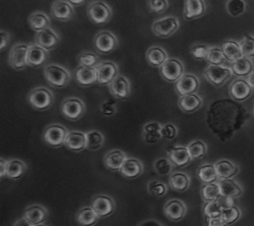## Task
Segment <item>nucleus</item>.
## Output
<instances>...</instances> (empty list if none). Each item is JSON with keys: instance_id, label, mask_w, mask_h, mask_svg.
Returning a JSON list of instances; mask_svg holds the SVG:
<instances>
[{"instance_id": "6e6d98bb", "label": "nucleus", "mask_w": 254, "mask_h": 226, "mask_svg": "<svg viewBox=\"0 0 254 226\" xmlns=\"http://www.w3.org/2000/svg\"><path fill=\"white\" fill-rule=\"evenodd\" d=\"M178 134V130L175 126L173 125H165L162 127V130H161V135H162V138H165V139H169V140H172L174 138H176Z\"/></svg>"}, {"instance_id": "f8f14e48", "label": "nucleus", "mask_w": 254, "mask_h": 226, "mask_svg": "<svg viewBox=\"0 0 254 226\" xmlns=\"http://www.w3.org/2000/svg\"><path fill=\"white\" fill-rule=\"evenodd\" d=\"M95 68L98 75V83L102 86L110 85L111 81L118 75L119 68L113 61H101Z\"/></svg>"}, {"instance_id": "8fccbe9b", "label": "nucleus", "mask_w": 254, "mask_h": 226, "mask_svg": "<svg viewBox=\"0 0 254 226\" xmlns=\"http://www.w3.org/2000/svg\"><path fill=\"white\" fill-rule=\"evenodd\" d=\"M223 210L224 209L222 208V206L219 204V202L216 200V201L207 202L205 204V206L203 208V213L206 217L215 218V217H220Z\"/></svg>"}, {"instance_id": "13d9d810", "label": "nucleus", "mask_w": 254, "mask_h": 226, "mask_svg": "<svg viewBox=\"0 0 254 226\" xmlns=\"http://www.w3.org/2000/svg\"><path fill=\"white\" fill-rule=\"evenodd\" d=\"M217 201L219 202V204L222 206L223 209H227V208H230L232 206H234V202H233V198H230V197H227V196H223L221 195Z\"/></svg>"}, {"instance_id": "3c124183", "label": "nucleus", "mask_w": 254, "mask_h": 226, "mask_svg": "<svg viewBox=\"0 0 254 226\" xmlns=\"http://www.w3.org/2000/svg\"><path fill=\"white\" fill-rule=\"evenodd\" d=\"M147 7L153 13L160 14L169 8L168 0H147Z\"/></svg>"}, {"instance_id": "f03ea898", "label": "nucleus", "mask_w": 254, "mask_h": 226, "mask_svg": "<svg viewBox=\"0 0 254 226\" xmlns=\"http://www.w3.org/2000/svg\"><path fill=\"white\" fill-rule=\"evenodd\" d=\"M44 77L51 87L62 89L69 84L71 75L65 68L53 64L45 67Z\"/></svg>"}, {"instance_id": "b1692460", "label": "nucleus", "mask_w": 254, "mask_h": 226, "mask_svg": "<svg viewBox=\"0 0 254 226\" xmlns=\"http://www.w3.org/2000/svg\"><path fill=\"white\" fill-rule=\"evenodd\" d=\"M168 156L169 159L172 161L175 166L177 167H183L186 166L187 164L190 163L191 161V157H190V154L188 152L187 146H175L171 149L168 150Z\"/></svg>"}, {"instance_id": "39448f33", "label": "nucleus", "mask_w": 254, "mask_h": 226, "mask_svg": "<svg viewBox=\"0 0 254 226\" xmlns=\"http://www.w3.org/2000/svg\"><path fill=\"white\" fill-rule=\"evenodd\" d=\"M180 27L179 19L173 15H167L156 19L152 25V32L160 38H169L174 35Z\"/></svg>"}, {"instance_id": "473e14b6", "label": "nucleus", "mask_w": 254, "mask_h": 226, "mask_svg": "<svg viewBox=\"0 0 254 226\" xmlns=\"http://www.w3.org/2000/svg\"><path fill=\"white\" fill-rule=\"evenodd\" d=\"M162 127L163 126H161L157 121H152L144 125L143 133H142L144 142L147 144H155L159 142L162 139V135H161Z\"/></svg>"}, {"instance_id": "0e129e2a", "label": "nucleus", "mask_w": 254, "mask_h": 226, "mask_svg": "<svg viewBox=\"0 0 254 226\" xmlns=\"http://www.w3.org/2000/svg\"><path fill=\"white\" fill-rule=\"evenodd\" d=\"M67 1H68L72 6L76 7V6H79V5L83 4L84 1H86V0H67Z\"/></svg>"}, {"instance_id": "72a5a7b5", "label": "nucleus", "mask_w": 254, "mask_h": 226, "mask_svg": "<svg viewBox=\"0 0 254 226\" xmlns=\"http://www.w3.org/2000/svg\"><path fill=\"white\" fill-rule=\"evenodd\" d=\"M221 194L223 196H227L230 198H238L242 195V189L239 184L231 178L221 179L219 182Z\"/></svg>"}, {"instance_id": "4d7b16f0", "label": "nucleus", "mask_w": 254, "mask_h": 226, "mask_svg": "<svg viewBox=\"0 0 254 226\" xmlns=\"http://www.w3.org/2000/svg\"><path fill=\"white\" fill-rule=\"evenodd\" d=\"M10 43V35L7 31H0V50L3 51Z\"/></svg>"}, {"instance_id": "f257e3e1", "label": "nucleus", "mask_w": 254, "mask_h": 226, "mask_svg": "<svg viewBox=\"0 0 254 226\" xmlns=\"http://www.w3.org/2000/svg\"><path fill=\"white\" fill-rule=\"evenodd\" d=\"M250 118L246 108L234 99H220L211 103L206 112V125L220 141L230 140L242 130Z\"/></svg>"}, {"instance_id": "1a4fd4ad", "label": "nucleus", "mask_w": 254, "mask_h": 226, "mask_svg": "<svg viewBox=\"0 0 254 226\" xmlns=\"http://www.w3.org/2000/svg\"><path fill=\"white\" fill-rule=\"evenodd\" d=\"M29 46L26 43H17L11 47L8 54V65L16 70L23 71L28 67L27 63V55Z\"/></svg>"}, {"instance_id": "0eeeda50", "label": "nucleus", "mask_w": 254, "mask_h": 226, "mask_svg": "<svg viewBox=\"0 0 254 226\" xmlns=\"http://www.w3.org/2000/svg\"><path fill=\"white\" fill-rule=\"evenodd\" d=\"M61 112L69 120L75 121L86 113V105L79 98L69 97L62 102Z\"/></svg>"}, {"instance_id": "393cba45", "label": "nucleus", "mask_w": 254, "mask_h": 226, "mask_svg": "<svg viewBox=\"0 0 254 226\" xmlns=\"http://www.w3.org/2000/svg\"><path fill=\"white\" fill-rule=\"evenodd\" d=\"M202 105V99L198 95L188 94L185 96H181L178 101V106L181 111L185 113H193L198 110Z\"/></svg>"}, {"instance_id": "c85d7f7f", "label": "nucleus", "mask_w": 254, "mask_h": 226, "mask_svg": "<svg viewBox=\"0 0 254 226\" xmlns=\"http://www.w3.org/2000/svg\"><path fill=\"white\" fill-rule=\"evenodd\" d=\"M29 26L35 32H41L49 29L51 26V19L48 14L43 11H35L28 18Z\"/></svg>"}, {"instance_id": "c9c22d12", "label": "nucleus", "mask_w": 254, "mask_h": 226, "mask_svg": "<svg viewBox=\"0 0 254 226\" xmlns=\"http://www.w3.org/2000/svg\"><path fill=\"white\" fill-rule=\"evenodd\" d=\"M27 171L26 163L18 159L7 160L6 163V176L11 179H16Z\"/></svg>"}, {"instance_id": "5fc2aeb1", "label": "nucleus", "mask_w": 254, "mask_h": 226, "mask_svg": "<svg viewBox=\"0 0 254 226\" xmlns=\"http://www.w3.org/2000/svg\"><path fill=\"white\" fill-rule=\"evenodd\" d=\"M100 111L104 116H113L117 111L115 101L111 99L106 100L104 103H102L100 107Z\"/></svg>"}, {"instance_id": "c03bdc74", "label": "nucleus", "mask_w": 254, "mask_h": 226, "mask_svg": "<svg viewBox=\"0 0 254 226\" xmlns=\"http://www.w3.org/2000/svg\"><path fill=\"white\" fill-rule=\"evenodd\" d=\"M246 2L244 0H228L226 3L227 12L232 16H239L246 10Z\"/></svg>"}, {"instance_id": "a878e982", "label": "nucleus", "mask_w": 254, "mask_h": 226, "mask_svg": "<svg viewBox=\"0 0 254 226\" xmlns=\"http://www.w3.org/2000/svg\"><path fill=\"white\" fill-rule=\"evenodd\" d=\"M64 145L72 152H81L87 148L86 134L82 132H69Z\"/></svg>"}, {"instance_id": "4be33fe9", "label": "nucleus", "mask_w": 254, "mask_h": 226, "mask_svg": "<svg viewBox=\"0 0 254 226\" xmlns=\"http://www.w3.org/2000/svg\"><path fill=\"white\" fill-rule=\"evenodd\" d=\"M35 43L43 47L47 51L54 49L59 43V36L52 29H46L38 32L35 36Z\"/></svg>"}, {"instance_id": "423d86ee", "label": "nucleus", "mask_w": 254, "mask_h": 226, "mask_svg": "<svg viewBox=\"0 0 254 226\" xmlns=\"http://www.w3.org/2000/svg\"><path fill=\"white\" fill-rule=\"evenodd\" d=\"M119 46V40L110 31H101L94 38V47L101 54H110Z\"/></svg>"}, {"instance_id": "aec40b11", "label": "nucleus", "mask_w": 254, "mask_h": 226, "mask_svg": "<svg viewBox=\"0 0 254 226\" xmlns=\"http://www.w3.org/2000/svg\"><path fill=\"white\" fill-rule=\"evenodd\" d=\"M252 89L253 88L250 86L247 79L239 78L233 81L230 85L229 94L234 100L241 102L249 98V96L252 93Z\"/></svg>"}, {"instance_id": "338daca9", "label": "nucleus", "mask_w": 254, "mask_h": 226, "mask_svg": "<svg viewBox=\"0 0 254 226\" xmlns=\"http://www.w3.org/2000/svg\"><path fill=\"white\" fill-rule=\"evenodd\" d=\"M33 226H48V225H46L45 223H41V224H36V225H33Z\"/></svg>"}, {"instance_id": "052dcab7", "label": "nucleus", "mask_w": 254, "mask_h": 226, "mask_svg": "<svg viewBox=\"0 0 254 226\" xmlns=\"http://www.w3.org/2000/svg\"><path fill=\"white\" fill-rule=\"evenodd\" d=\"M138 226H164L160 221H157L155 219H149L142 221L141 223L138 224Z\"/></svg>"}, {"instance_id": "cd10ccee", "label": "nucleus", "mask_w": 254, "mask_h": 226, "mask_svg": "<svg viewBox=\"0 0 254 226\" xmlns=\"http://www.w3.org/2000/svg\"><path fill=\"white\" fill-rule=\"evenodd\" d=\"M145 57L149 65L155 68H161L169 59L168 53L166 52V50L159 45L151 46L149 49H147Z\"/></svg>"}, {"instance_id": "58836bf2", "label": "nucleus", "mask_w": 254, "mask_h": 226, "mask_svg": "<svg viewBox=\"0 0 254 226\" xmlns=\"http://www.w3.org/2000/svg\"><path fill=\"white\" fill-rule=\"evenodd\" d=\"M201 197L205 202H211L216 201L222 194L220 190V186L218 182H210V183H204L201 190Z\"/></svg>"}, {"instance_id": "a211bd4d", "label": "nucleus", "mask_w": 254, "mask_h": 226, "mask_svg": "<svg viewBox=\"0 0 254 226\" xmlns=\"http://www.w3.org/2000/svg\"><path fill=\"white\" fill-rule=\"evenodd\" d=\"M206 10L204 0H184L183 17L187 20L199 18Z\"/></svg>"}, {"instance_id": "2eb2a0df", "label": "nucleus", "mask_w": 254, "mask_h": 226, "mask_svg": "<svg viewBox=\"0 0 254 226\" xmlns=\"http://www.w3.org/2000/svg\"><path fill=\"white\" fill-rule=\"evenodd\" d=\"M51 15L60 22H68L74 15V6L67 0H55L51 4Z\"/></svg>"}, {"instance_id": "c756f323", "label": "nucleus", "mask_w": 254, "mask_h": 226, "mask_svg": "<svg viewBox=\"0 0 254 226\" xmlns=\"http://www.w3.org/2000/svg\"><path fill=\"white\" fill-rule=\"evenodd\" d=\"M126 154L118 149L109 151L104 157L105 166L111 170H120L123 163L126 161Z\"/></svg>"}, {"instance_id": "7c9ffc66", "label": "nucleus", "mask_w": 254, "mask_h": 226, "mask_svg": "<svg viewBox=\"0 0 254 226\" xmlns=\"http://www.w3.org/2000/svg\"><path fill=\"white\" fill-rule=\"evenodd\" d=\"M221 47L224 52L226 60H228L229 63L233 64L243 57V53L240 48V44L238 42H236V41H233V40L226 41V42H224L222 44Z\"/></svg>"}, {"instance_id": "680f3d73", "label": "nucleus", "mask_w": 254, "mask_h": 226, "mask_svg": "<svg viewBox=\"0 0 254 226\" xmlns=\"http://www.w3.org/2000/svg\"><path fill=\"white\" fill-rule=\"evenodd\" d=\"M6 160H3V158L0 159V177L3 178L6 176Z\"/></svg>"}, {"instance_id": "a19ab883", "label": "nucleus", "mask_w": 254, "mask_h": 226, "mask_svg": "<svg viewBox=\"0 0 254 226\" xmlns=\"http://www.w3.org/2000/svg\"><path fill=\"white\" fill-rule=\"evenodd\" d=\"M86 137H87V149L96 151L103 146L105 138L101 132L97 130H93L88 132L86 134Z\"/></svg>"}, {"instance_id": "09e8293b", "label": "nucleus", "mask_w": 254, "mask_h": 226, "mask_svg": "<svg viewBox=\"0 0 254 226\" xmlns=\"http://www.w3.org/2000/svg\"><path fill=\"white\" fill-rule=\"evenodd\" d=\"M240 48L243 53V57L251 58L254 56V37L247 35L240 40Z\"/></svg>"}, {"instance_id": "6e6552de", "label": "nucleus", "mask_w": 254, "mask_h": 226, "mask_svg": "<svg viewBox=\"0 0 254 226\" xmlns=\"http://www.w3.org/2000/svg\"><path fill=\"white\" fill-rule=\"evenodd\" d=\"M68 134L69 132L65 127L54 123V125H50L45 129L43 139L48 145L57 148L61 145H64Z\"/></svg>"}, {"instance_id": "4468645a", "label": "nucleus", "mask_w": 254, "mask_h": 226, "mask_svg": "<svg viewBox=\"0 0 254 226\" xmlns=\"http://www.w3.org/2000/svg\"><path fill=\"white\" fill-rule=\"evenodd\" d=\"M109 91L111 95L116 99H127L130 96L131 93L130 81L124 75H118L109 85Z\"/></svg>"}, {"instance_id": "7ed1b4c3", "label": "nucleus", "mask_w": 254, "mask_h": 226, "mask_svg": "<svg viewBox=\"0 0 254 226\" xmlns=\"http://www.w3.org/2000/svg\"><path fill=\"white\" fill-rule=\"evenodd\" d=\"M87 14L92 23L95 25H106L112 19V7L102 0L91 2L87 8Z\"/></svg>"}, {"instance_id": "774afa93", "label": "nucleus", "mask_w": 254, "mask_h": 226, "mask_svg": "<svg viewBox=\"0 0 254 226\" xmlns=\"http://www.w3.org/2000/svg\"><path fill=\"white\" fill-rule=\"evenodd\" d=\"M253 115H254V108H253Z\"/></svg>"}, {"instance_id": "2f4dec72", "label": "nucleus", "mask_w": 254, "mask_h": 226, "mask_svg": "<svg viewBox=\"0 0 254 226\" xmlns=\"http://www.w3.org/2000/svg\"><path fill=\"white\" fill-rule=\"evenodd\" d=\"M216 172L218 175V178L220 179H227L232 178L238 173V167L234 163L229 160H220L215 164Z\"/></svg>"}, {"instance_id": "a18cd8bd", "label": "nucleus", "mask_w": 254, "mask_h": 226, "mask_svg": "<svg viewBox=\"0 0 254 226\" xmlns=\"http://www.w3.org/2000/svg\"><path fill=\"white\" fill-rule=\"evenodd\" d=\"M226 60L224 52L222 50V47L219 46H213L209 48L206 61L209 65H214V66H221L224 64V61Z\"/></svg>"}, {"instance_id": "5701e85b", "label": "nucleus", "mask_w": 254, "mask_h": 226, "mask_svg": "<svg viewBox=\"0 0 254 226\" xmlns=\"http://www.w3.org/2000/svg\"><path fill=\"white\" fill-rule=\"evenodd\" d=\"M119 172L126 178H136L143 173V164L136 158H127Z\"/></svg>"}, {"instance_id": "37998d69", "label": "nucleus", "mask_w": 254, "mask_h": 226, "mask_svg": "<svg viewBox=\"0 0 254 226\" xmlns=\"http://www.w3.org/2000/svg\"><path fill=\"white\" fill-rule=\"evenodd\" d=\"M77 63H78V66L95 68L97 65L101 63V61H100V57L96 53L86 51L78 54Z\"/></svg>"}, {"instance_id": "bf43d9fd", "label": "nucleus", "mask_w": 254, "mask_h": 226, "mask_svg": "<svg viewBox=\"0 0 254 226\" xmlns=\"http://www.w3.org/2000/svg\"><path fill=\"white\" fill-rule=\"evenodd\" d=\"M205 226H227V225L221 220L220 217H215V218L206 217Z\"/></svg>"}, {"instance_id": "ddd939ff", "label": "nucleus", "mask_w": 254, "mask_h": 226, "mask_svg": "<svg viewBox=\"0 0 254 226\" xmlns=\"http://www.w3.org/2000/svg\"><path fill=\"white\" fill-rule=\"evenodd\" d=\"M92 207L100 218H104L114 213L115 203L109 196L97 195L92 200Z\"/></svg>"}, {"instance_id": "f3484780", "label": "nucleus", "mask_w": 254, "mask_h": 226, "mask_svg": "<svg viewBox=\"0 0 254 226\" xmlns=\"http://www.w3.org/2000/svg\"><path fill=\"white\" fill-rule=\"evenodd\" d=\"M187 207L184 202L177 199L169 200L164 205V214L172 221H179L185 217Z\"/></svg>"}, {"instance_id": "9b49d317", "label": "nucleus", "mask_w": 254, "mask_h": 226, "mask_svg": "<svg viewBox=\"0 0 254 226\" xmlns=\"http://www.w3.org/2000/svg\"><path fill=\"white\" fill-rule=\"evenodd\" d=\"M160 72L164 79L170 83H176L184 75V66L177 58H169L160 68Z\"/></svg>"}, {"instance_id": "864d4df0", "label": "nucleus", "mask_w": 254, "mask_h": 226, "mask_svg": "<svg viewBox=\"0 0 254 226\" xmlns=\"http://www.w3.org/2000/svg\"><path fill=\"white\" fill-rule=\"evenodd\" d=\"M209 48L207 45L204 44H194L191 48H190V54L191 56L197 60H206Z\"/></svg>"}, {"instance_id": "79ce46f5", "label": "nucleus", "mask_w": 254, "mask_h": 226, "mask_svg": "<svg viewBox=\"0 0 254 226\" xmlns=\"http://www.w3.org/2000/svg\"><path fill=\"white\" fill-rule=\"evenodd\" d=\"M197 176L204 183L215 182L218 178L215 165H213V164H206V165L200 166L197 170Z\"/></svg>"}, {"instance_id": "bb28decb", "label": "nucleus", "mask_w": 254, "mask_h": 226, "mask_svg": "<svg viewBox=\"0 0 254 226\" xmlns=\"http://www.w3.org/2000/svg\"><path fill=\"white\" fill-rule=\"evenodd\" d=\"M48 211L43 206H40V205H32L28 208L25 209L24 217L32 224H41L44 223L47 219Z\"/></svg>"}, {"instance_id": "4c0bfd02", "label": "nucleus", "mask_w": 254, "mask_h": 226, "mask_svg": "<svg viewBox=\"0 0 254 226\" xmlns=\"http://www.w3.org/2000/svg\"><path fill=\"white\" fill-rule=\"evenodd\" d=\"M252 61L246 57H242L232 64V72L237 76H248L252 74Z\"/></svg>"}, {"instance_id": "de8ad7c7", "label": "nucleus", "mask_w": 254, "mask_h": 226, "mask_svg": "<svg viewBox=\"0 0 254 226\" xmlns=\"http://www.w3.org/2000/svg\"><path fill=\"white\" fill-rule=\"evenodd\" d=\"M240 215H241L240 210L235 206H232L230 208L224 209L220 218L226 225H229V224L235 223L240 218Z\"/></svg>"}, {"instance_id": "69168bd1", "label": "nucleus", "mask_w": 254, "mask_h": 226, "mask_svg": "<svg viewBox=\"0 0 254 226\" xmlns=\"http://www.w3.org/2000/svg\"><path fill=\"white\" fill-rule=\"evenodd\" d=\"M247 81L250 84V86L254 89V73H252L251 75H248V78H247Z\"/></svg>"}, {"instance_id": "e433bc0d", "label": "nucleus", "mask_w": 254, "mask_h": 226, "mask_svg": "<svg viewBox=\"0 0 254 226\" xmlns=\"http://www.w3.org/2000/svg\"><path fill=\"white\" fill-rule=\"evenodd\" d=\"M170 187L178 192H185L190 186V177L184 172H174L169 177Z\"/></svg>"}, {"instance_id": "20e7f679", "label": "nucleus", "mask_w": 254, "mask_h": 226, "mask_svg": "<svg viewBox=\"0 0 254 226\" xmlns=\"http://www.w3.org/2000/svg\"><path fill=\"white\" fill-rule=\"evenodd\" d=\"M28 102L33 108L39 111H44L53 104L54 95L46 87H37L29 93Z\"/></svg>"}, {"instance_id": "e2e57ef3", "label": "nucleus", "mask_w": 254, "mask_h": 226, "mask_svg": "<svg viewBox=\"0 0 254 226\" xmlns=\"http://www.w3.org/2000/svg\"><path fill=\"white\" fill-rule=\"evenodd\" d=\"M12 226H33V225L23 216L22 218L17 219V220L13 223Z\"/></svg>"}, {"instance_id": "412c9836", "label": "nucleus", "mask_w": 254, "mask_h": 226, "mask_svg": "<svg viewBox=\"0 0 254 226\" xmlns=\"http://www.w3.org/2000/svg\"><path fill=\"white\" fill-rule=\"evenodd\" d=\"M76 83L81 87H91L98 83V75L96 68L78 66L75 70Z\"/></svg>"}, {"instance_id": "9d476101", "label": "nucleus", "mask_w": 254, "mask_h": 226, "mask_svg": "<svg viewBox=\"0 0 254 226\" xmlns=\"http://www.w3.org/2000/svg\"><path fill=\"white\" fill-rule=\"evenodd\" d=\"M233 75L232 70L222 66H214L209 65L204 70L203 75L207 79L208 83H210L215 87L222 86L226 80H228Z\"/></svg>"}, {"instance_id": "603ef678", "label": "nucleus", "mask_w": 254, "mask_h": 226, "mask_svg": "<svg viewBox=\"0 0 254 226\" xmlns=\"http://www.w3.org/2000/svg\"><path fill=\"white\" fill-rule=\"evenodd\" d=\"M167 186L159 180H152L147 183V192L157 197H163L167 193Z\"/></svg>"}, {"instance_id": "dca6fc26", "label": "nucleus", "mask_w": 254, "mask_h": 226, "mask_svg": "<svg viewBox=\"0 0 254 226\" xmlns=\"http://www.w3.org/2000/svg\"><path fill=\"white\" fill-rule=\"evenodd\" d=\"M199 79L194 75L184 74L175 84L176 92L180 96L194 94L199 88Z\"/></svg>"}, {"instance_id": "f704fd0d", "label": "nucleus", "mask_w": 254, "mask_h": 226, "mask_svg": "<svg viewBox=\"0 0 254 226\" xmlns=\"http://www.w3.org/2000/svg\"><path fill=\"white\" fill-rule=\"evenodd\" d=\"M99 216L92 206L83 207L79 209L76 214V221L81 226H94L99 220Z\"/></svg>"}, {"instance_id": "6ab92c4d", "label": "nucleus", "mask_w": 254, "mask_h": 226, "mask_svg": "<svg viewBox=\"0 0 254 226\" xmlns=\"http://www.w3.org/2000/svg\"><path fill=\"white\" fill-rule=\"evenodd\" d=\"M48 56L49 54L46 49H44L43 47H41L36 43L31 44L29 46L28 55H27L28 67H32V68L42 67L43 65H45V63L48 59Z\"/></svg>"}, {"instance_id": "49530a36", "label": "nucleus", "mask_w": 254, "mask_h": 226, "mask_svg": "<svg viewBox=\"0 0 254 226\" xmlns=\"http://www.w3.org/2000/svg\"><path fill=\"white\" fill-rule=\"evenodd\" d=\"M174 164L169 158H159L156 160L154 167L158 174L160 175H167L170 174L173 171Z\"/></svg>"}, {"instance_id": "ea45409f", "label": "nucleus", "mask_w": 254, "mask_h": 226, "mask_svg": "<svg viewBox=\"0 0 254 226\" xmlns=\"http://www.w3.org/2000/svg\"><path fill=\"white\" fill-rule=\"evenodd\" d=\"M187 149L192 160L201 159L202 157L205 156L207 152L206 144L202 141H193L191 143H189L187 145Z\"/></svg>"}]
</instances>
